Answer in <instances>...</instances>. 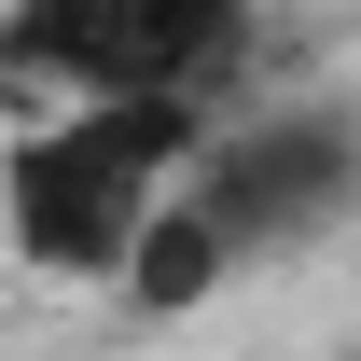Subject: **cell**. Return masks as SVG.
Here are the masks:
<instances>
[{
	"label": "cell",
	"mask_w": 361,
	"mask_h": 361,
	"mask_svg": "<svg viewBox=\"0 0 361 361\" xmlns=\"http://www.w3.org/2000/svg\"><path fill=\"white\" fill-rule=\"evenodd\" d=\"M223 278H236V250H223L209 223H195V209H180V180H167V209L139 223V250L111 264V292H126L139 319H180V306H209Z\"/></svg>",
	"instance_id": "cell-4"
},
{
	"label": "cell",
	"mask_w": 361,
	"mask_h": 361,
	"mask_svg": "<svg viewBox=\"0 0 361 361\" xmlns=\"http://www.w3.org/2000/svg\"><path fill=\"white\" fill-rule=\"evenodd\" d=\"M264 0H0V84L28 97H139L223 84Z\"/></svg>",
	"instance_id": "cell-3"
},
{
	"label": "cell",
	"mask_w": 361,
	"mask_h": 361,
	"mask_svg": "<svg viewBox=\"0 0 361 361\" xmlns=\"http://www.w3.org/2000/svg\"><path fill=\"white\" fill-rule=\"evenodd\" d=\"M180 209L223 236L236 264L319 250V236L361 209V111L348 97H278V111H250V126L209 111L195 167H180Z\"/></svg>",
	"instance_id": "cell-2"
},
{
	"label": "cell",
	"mask_w": 361,
	"mask_h": 361,
	"mask_svg": "<svg viewBox=\"0 0 361 361\" xmlns=\"http://www.w3.org/2000/svg\"><path fill=\"white\" fill-rule=\"evenodd\" d=\"M223 84H139V97H42L0 139V250L28 278H84L111 292V264L139 250V223L167 209V180L195 167Z\"/></svg>",
	"instance_id": "cell-1"
}]
</instances>
